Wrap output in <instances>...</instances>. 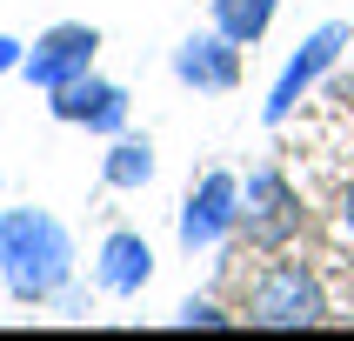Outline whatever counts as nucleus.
<instances>
[{"mask_svg": "<svg viewBox=\"0 0 354 341\" xmlns=\"http://www.w3.org/2000/svg\"><path fill=\"white\" fill-rule=\"evenodd\" d=\"M0 281L27 308L60 301L74 288V234L47 208H0Z\"/></svg>", "mask_w": 354, "mask_h": 341, "instance_id": "1", "label": "nucleus"}, {"mask_svg": "<svg viewBox=\"0 0 354 341\" xmlns=\"http://www.w3.org/2000/svg\"><path fill=\"white\" fill-rule=\"evenodd\" d=\"M241 315L254 328H321L328 321V288L308 261H268L254 281H248V301Z\"/></svg>", "mask_w": 354, "mask_h": 341, "instance_id": "2", "label": "nucleus"}, {"mask_svg": "<svg viewBox=\"0 0 354 341\" xmlns=\"http://www.w3.org/2000/svg\"><path fill=\"white\" fill-rule=\"evenodd\" d=\"M301 228H308V208H301L295 181L281 174V167H254V174L241 181V214H234V234L254 248V255H281V248H295Z\"/></svg>", "mask_w": 354, "mask_h": 341, "instance_id": "3", "label": "nucleus"}, {"mask_svg": "<svg viewBox=\"0 0 354 341\" xmlns=\"http://www.w3.org/2000/svg\"><path fill=\"white\" fill-rule=\"evenodd\" d=\"M348 40H354L348 20H321L315 34L288 54V67H281V80H274V94L261 100V120H268V127H281V120L301 107V94H308V87H321V80L335 74V60L348 54Z\"/></svg>", "mask_w": 354, "mask_h": 341, "instance_id": "4", "label": "nucleus"}, {"mask_svg": "<svg viewBox=\"0 0 354 341\" xmlns=\"http://www.w3.org/2000/svg\"><path fill=\"white\" fill-rule=\"evenodd\" d=\"M94 54H100V27L94 20H60V27H47V34H34L20 74H27V87L54 94V87H67V80L94 74Z\"/></svg>", "mask_w": 354, "mask_h": 341, "instance_id": "5", "label": "nucleus"}, {"mask_svg": "<svg viewBox=\"0 0 354 341\" xmlns=\"http://www.w3.org/2000/svg\"><path fill=\"white\" fill-rule=\"evenodd\" d=\"M234 214H241V181L227 174V167H214V174L194 181V194L180 201L174 234H180L187 255H201V248H221V241L234 234Z\"/></svg>", "mask_w": 354, "mask_h": 341, "instance_id": "6", "label": "nucleus"}, {"mask_svg": "<svg viewBox=\"0 0 354 341\" xmlns=\"http://www.w3.org/2000/svg\"><path fill=\"white\" fill-rule=\"evenodd\" d=\"M47 107H54V120L87 127V134H107V140L127 127V87H120V80H100V74H80V80H67V87H54Z\"/></svg>", "mask_w": 354, "mask_h": 341, "instance_id": "7", "label": "nucleus"}, {"mask_svg": "<svg viewBox=\"0 0 354 341\" xmlns=\"http://www.w3.org/2000/svg\"><path fill=\"white\" fill-rule=\"evenodd\" d=\"M174 80L194 87V94H234L241 87V40H227L221 27L187 34L174 47Z\"/></svg>", "mask_w": 354, "mask_h": 341, "instance_id": "8", "label": "nucleus"}, {"mask_svg": "<svg viewBox=\"0 0 354 341\" xmlns=\"http://www.w3.org/2000/svg\"><path fill=\"white\" fill-rule=\"evenodd\" d=\"M94 281L107 295H140V288L154 281V248H147V234L114 228V234L100 241V255H94Z\"/></svg>", "mask_w": 354, "mask_h": 341, "instance_id": "9", "label": "nucleus"}, {"mask_svg": "<svg viewBox=\"0 0 354 341\" xmlns=\"http://www.w3.org/2000/svg\"><path fill=\"white\" fill-rule=\"evenodd\" d=\"M100 181H107V187H120V194L147 187V181H154V140L114 134V147H107V160H100Z\"/></svg>", "mask_w": 354, "mask_h": 341, "instance_id": "10", "label": "nucleus"}, {"mask_svg": "<svg viewBox=\"0 0 354 341\" xmlns=\"http://www.w3.org/2000/svg\"><path fill=\"white\" fill-rule=\"evenodd\" d=\"M274 14H281V0H214V27L227 40H241V47H254L274 27Z\"/></svg>", "mask_w": 354, "mask_h": 341, "instance_id": "11", "label": "nucleus"}, {"mask_svg": "<svg viewBox=\"0 0 354 341\" xmlns=\"http://www.w3.org/2000/svg\"><path fill=\"white\" fill-rule=\"evenodd\" d=\"M180 328H234V315L227 308H214V301H180Z\"/></svg>", "mask_w": 354, "mask_h": 341, "instance_id": "12", "label": "nucleus"}, {"mask_svg": "<svg viewBox=\"0 0 354 341\" xmlns=\"http://www.w3.org/2000/svg\"><path fill=\"white\" fill-rule=\"evenodd\" d=\"M20 60H27V40L0 34V74H20Z\"/></svg>", "mask_w": 354, "mask_h": 341, "instance_id": "13", "label": "nucleus"}, {"mask_svg": "<svg viewBox=\"0 0 354 341\" xmlns=\"http://www.w3.org/2000/svg\"><path fill=\"white\" fill-rule=\"evenodd\" d=\"M341 234L354 241V187H348V194H341Z\"/></svg>", "mask_w": 354, "mask_h": 341, "instance_id": "14", "label": "nucleus"}]
</instances>
